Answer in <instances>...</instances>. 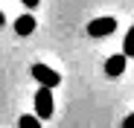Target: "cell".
Instances as JSON below:
<instances>
[{"instance_id": "obj_1", "label": "cell", "mask_w": 134, "mask_h": 128, "mask_svg": "<svg viewBox=\"0 0 134 128\" xmlns=\"http://www.w3.org/2000/svg\"><path fill=\"white\" fill-rule=\"evenodd\" d=\"M35 117L38 119H50L55 114V96H53V88H38L35 93Z\"/></svg>"}, {"instance_id": "obj_2", "label": "cell", "mask_w": 134, "mask_h": 128, "mask_svg": "<svg viewBox=\"0 0 134 128\" xmlns=\"http://www.w3.org/2000/svg\"><path fill=\"white\" fill-rule=\"evenodd\" d=\"M29 76L41 84V88H58V84H61V73L53 70L50 64H32V67H29Z\"/></svg>"}, {"instance_id": "obj_3", "label": "cell", "mask_w": 134, "mask_h": 128, "mask_svg": "<svg viewBox=\"0 0 134 128\" xmlns=\"http://www.w3.org/2000/svg\"><path fill=\"white\" fill-rule=\"evenodd\" d=\"M111 32H117V18H93L87 24V35L91 38H108Z\"/></svg>"}, {"instance_id": "obj_4", "label": "cell", "mask_w": 134, "mask_h": 128, "mask_svg": "<svg viewBox=\"0 0 134 128\" xmlns=\"http://www.w3.org/2000/svg\"><path fill=\"white\" fill-rule=\"evenodd\" d=\"M125 64H128L125 53H117V55H108V58H105V76H108V79H120V76L125 73Z\"/></svg>"}, {"instance_id": "obj_5", "label": "cell", "mask_w": 134, "mask_h": 128, "mask_svg": "<svg viewBox=\"0 0 134 128\" xmlns=\"http://www.w3.org/2000/svg\"><path fill=\"white\" fill-rule=\"evenodd\" d=\"M15 32L20 35V38H26V35H32L35 32V18L26 12V15H18L15 18Z\"/></svg>"}, {"instance_id": "obj_6", "label": "cell", "mask_w": 134, "mask_h": 128, "mask_svg": "<svg viewBox=\"0 0 134 128\" xmlns=\"http://www.w3.org/2000/svg\"><path fill=\"white\" fill-rule=\"evenodd\" d=\"M122 53H125V58H134V26H128V32H125Z\"/></svg>"}, {"instance_id": "obj_7", "label": "cell", "mask_w": 134, "mask_h": 128, "mask_svg": "<svg viewBox=\"0 0 134 128\" xmlns=\"http://www.w3.org/2000/svg\"><path fill=\"white\" fill-rule=\"evenodd\" d=\"M18 125H20V128H41V119L32 117V114H24V117L18 119Z\"/></svg>"}, {"instance_id": "obj_8", "label": "cell", "mask_w": 134, "mask_h": 128, "mask_svg": "<svg viewBox=\"0 0 134 128\" xmlns=\"http://www.w3.org/2000/svg\"><path fill=\"white\" fill-rule=\"evenodd\" d=\"M122 128H134V111H131V114L122 119Z\"/></svg>"}, {"instance_id": "obj_9", "label": "cell", "mask_w": 134, "mask_h": 128, "mask_svg": "<svg viewBox=\"0 0 134 128\" xmlns=\"http://www.w3.org/2000/svg\"><path fill=\"white\" fill-rule=\"evenodd\" d=\"M20 3H24V6H26V9H35V6H38V3H41V0H20Z\"/></svg>"}, {"instance_id": "obj_10", "label": "cell", "mask_w": 134, "mask_h": 128, "mask_svg": "<svg viewBox=\"0 0 134 128\" xmlns=\"http://www.w3.org/2000/svg\"><path fill=\"white\" fill-rule=\"evenodd\" d=\"M3 24H6V15H3V12H0V26H3Z\"/></svg>"}]
</instances>
